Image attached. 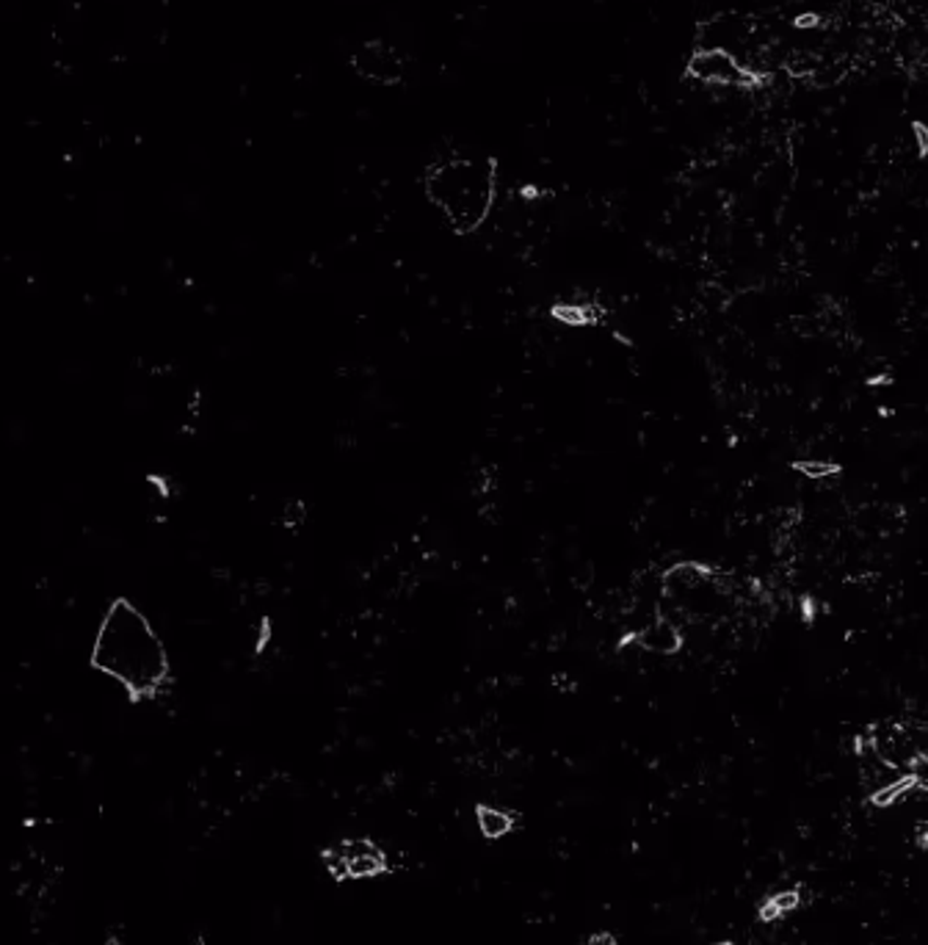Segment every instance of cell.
Returning a JSON list of instances; mask_svg holds the SVG:
<instances>
[{
	"label": "cell",
	"mask_w": 928,
	"mask_h": 945,
	"mask_svg": "<svg viewBox=\"0 0 928 945\" xmlns=\"http://www.w3.org/2000/svg\"><path fill=\"white\" fill-rule=\"evenodd\" d=\"M106 945H125V943H122V940H120V937H116V934H111V937H109V943H106Z\"/></svg>",
	"instance_id": "7c38bea8"
},
{
	"label": "cell",
	"mask_w": 928,
	"mask_h": 945,
	"mask_svg": "<svg viewBox=\"0 0 928 945\" xmlns=\"http://www.w3.org/2000/svg\"><path fill=\"white\" fill-rule=\"evenodd\" d=\"M475 821H479L481 835L490 840L506 838V835L515 830V815H511L509 810L490 808V805H481V808L475 810Z\"/></svg>",
	"instance_id": "52a82bcc"
},
{
	"label": "cell",
	"mask_w": 928,
	"mask_h": 945,
	"mask_svg": "<svg viewBox=\"0 0 928 945\" xmlns=\"http://www.w3.org/2000/svg\"><path fill=\"white\" fill-rule=\"evenodd\" d=\"M354 70L360 72L362 78L371 81V84L393 86L401 81L404 64L401 56L393 45L387 42H366L354 50Z\"/></svg>",
	"instance_id": "277c9868"
},
{
	"label": "cell",
	"mask_w": 928,
	"mask_h": 945,
	"mask_svg": "<svg viewBox=\"0 0 928 945\" xmlns=\"http://www.w3.org/2000/svg\"><path fill=\"white\" fill-rule=\"evenodd\" d=\"M341 846L343 857L348 862V876L354 880H362V876H376L387 868V857H384L382 846H376L373 840H343Z\"/></svg>",
	"instance_id": "5b68a950"
},
{
	"label": "cell",
	"mask_w": 928,
	"mask_h": 945,
	"mask_svg": "<svg viewBox=\"0 0 928 945\" xmlns=\"http://www.w3.org/2000/svg\"><path fill=\"white\" fill-rule=\"evenodd\" d=\"M91 666L125 686L133 700L161 695L169 680V652L161 636L131 600L109 605L91 647Z\"/></svg>",
	"instance_id": "6da1fadb"
},
{
	"label": "cell",
	"mask_w": 928,
	"mask_h": 945,
	"mask_svg": "<svg viewBox=\"0 0 928 945\" xmlns=\"http://www.w3.org/2000/svg\"><path fill=\"white\" fill-rule=\"evenodd\" d=\"M716 945H732V943H716Z\"/></svg>",
	"instance_id": "4fadbf2b"
},
{
	"label": "cell",
	"mask_w": 928,
	"mask_h": 945,
	"mask_svg": "<svg viewBox=\"0 0 928 945\" xmlns=\"http://www.w3.org/2000/svg\"><path fill=\"white\" fill-rule=\"evenodd\" d=\"M553 316L564 323H572V327H583V323H589V318H592V310L583 305H558L556 310H553Z\"/></svg>",
	"instance_id": "9c48e42d"
},
{
	"label": "cell",
	"mask_w": 928,
	"mask_h": 945,
	"mask_svg": "<svg viewBox=\"0 0 928 945\" xmlns=\"http://www.w3.org/2000/svg\"><path fill=\"white\" fill-rule=\"evenodd\" d=\"M793 467H796L802 476H807V479H815V481H824V479H829V476H834V472H838V465H834V462H829V459H802V462H796Z\"/></svg>",
	"instance_id": "ba28073f"
},
{
	"label": "cell",
	"mask_w": 928,
	"mask_h": 945,
	"mask_svg": "<svg viewBox=\"0 0 928 945\" xmlns=\"http://www.w3.org/2000/svg\"><path fill=\"white\" fill-rule=\"evenodd\" d=\"M633 639L639 641L641 650L655 652V655H675V652L683 650V634H680V628L671 623L669 616H655V619H649Z\"/></svg>",
	"instance_id": "8992f818"
},
{
	"label": "cell",
	"mask_w": 928,
	"mask_h": 945,
	"mask_svg": "<svg viewBox=\"0 0 928 945\" xmlns=\"http://www.w3.org/2000/svg\"><path fill=\"white\" fill-rule=\"evenodd\" d=\"M324 866L335 880H348V862L343 857L341 846H332V849L324 851Z\"/></svg>",
	"instance_id": "30bf717a"
},
{
	"label": "cell",
	"mask_w": 928,
	"mask_h": 945,
	"mask_svg": "<svg viewBox=\"0 0 928 945\" xmlns=\"http://www.w3.org/2000/svg\"><path fill=\"white\" fill-rule=\"evenodd\" d=\"M425 194L443 210L456 233H475L495 205V163L473 156H454L434 163L425 174Z\"/></svg>",
	"instance_id": "7a4b0ae2"
},
{
	"label": "cell",
	"mask_w": 928,
	"mask_h": 945,
	"mask_svg": "<svg viewBox=\"0 0 928 945\" xmlns=\"http://www.w3.org/2000/svg\"><path fill=\"white\" fill-rule=\"evenodd\" d=\"M586 945H617V940L611 937V934H594V937H589Z\"/></svg>",
	"instance_id": "8fae6325"
},
{
	"label": "cell",
	"mask_w": 928,
	"mask_h": 945,
	"mask_svg": "<svg viewBox=\"0 0 928 945\" xmlns=\"http://www.w3.org/2000/svg\"><path fill=\"white\" fill-rule=\"evenodd\" d=\"M689 72L702 84L713 86H752L755 75L741 64L732 53L721 48H707L691 59Z\"/></svg>",
	"instance_id": "3957f363"
}]
</instances>
